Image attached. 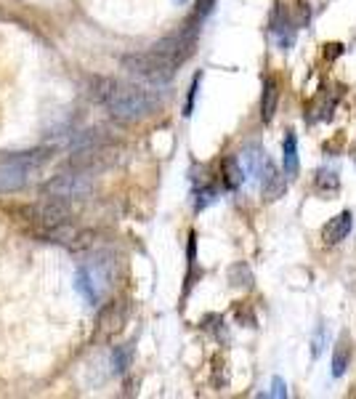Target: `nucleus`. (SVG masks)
Wrapping results in <instances>:
<instances>
[{
	"label": "nucleus",
	"instance_id": "obj_1",
	"mask_svg": "<svg viewBox=\"0 0 356 399\" xmlns=\"http://www.w3.org/2000/svg\"><path fill=\"white\" fill-rule=\"evenodd\" d=\"M109 115L118 118V120H144L149 118L154 109L160 106V99L144 91V88H133V86H120V83H112L106 80V91L99 93Z\"/></svg>",
	"mask_w": 356,
	"mask_h": 399
},
{
	"label": "nucleus",
	"instance_id": "obj_2",
	"mask_svg": "<svg viewBox=\"0 0 356 399\" xmlns=\"http://www.w3.org/2000/svg\"><path fill=\"white\" fill-rule=\"evenodd\" d=\"M122 64L128 67V72H133V75L144 77V80H149V83H157V86L168 83L170 77L176 75V70H178V64L170 59L168 53H162L160 48H154V46L144 53L125 56Z\"/></svg>",
	"mask_w": 356,
	"mask_h": 399
},
{
	"label": "nucleus",
	"instance_id": "obj_3",
	"mask_svg": "<svg viewBox=\"0 0 356 399\" xmlns=\"http://www.w3.org/2000/svg\"><path fill=\"white\" fill-rule=\"evenodd\" d=\"M40 149L32 152H14V155H6L0 160V189H17L27 181V176L35 165H40Z\"/></svg>",
	"mask_w": 356,
	"mask_h": 399
},
{
	"label": "nucleus",
	"instance_id": "obj_4",
	"mask_svg": "<svg viewBox=\"0 0 356 399\" xmlns=\"http://www.w3.org/2000/svg\"><path fill=\"white\" fill-rule=\"evenodd\" d=\"M104 288H106V269L102 263L93 261V263H85V266L77 269V290L83 293V298L91 306L99 304Z\"/></svg>",
	"mask_w": 356,
	"mask_h": 399
},
{
	"label": "nucleus",
	"instance_id": "obj_5",
	"mask_svg": "<svg viewBox=\"0 0 356 399\" xmlns=\"http://www.w3.org/2000/svg\"><path fill=\"white\" fill-rule=\"evenodd\" d=\"M351 226H354V216H351V210H343L338 213L335 219H330L322 229V240L324 245H338L343 243L348 234H351Z\"/></svg>",
	"mask_w": 356,
	"mask_h": 399
},
{
	"label": "nucleus",
	"instance_id": "obj_6",
	"mask_svg": "<svg viewBox=\"0 0 356 399\" xmlns=\"http://www.w3.org/2000/svg\"><path fill=\"white\" fill-rule=\"evenodd\" d=\"M288 176H282L277 168H274V163H269V168L263 171V178H261V189H263V197L266 200H279L282 194H285V181Z\"/></svg>",
	"mask_w": 356,
	"mask_h": 399
},
{
	"label": "nucleus",
	"instance_id": "obj_7",
	"mask_svg": "<svg viewBox=\"0 0 356 399\" xmlns=\"http://www.w3.org/2000/svg\"><path fill=\"white\" fill-rule=\"evenodd\" d=\"M277 102H279V83H277V77H266V83H263V99H261V118L266 122L274 118Z\"/></svg>",
	"mask_w": 356,
	"mask_h": 399
},
{
	"label": "nucleus",
	"instance_id": "obj_8",
	"mask_svg": "<svg viewBox=\"0 0 356 399\" xmlns=\"http://www.w3.org/2000/svg\"><path fill=\"white\" fill-rule=\"evenodd\" d=\"M340 187L338 181V174L332 171V168H319L317 171V178H314V189L319 192L322 197H330V194H335Z\"/></svg>",
	"mask_w": 356,
	"mask_h": 399
},
{
	"label": "nucleus",
	"instance_id": "obj_9",
	"mask_svg": "<svg viewBox=\"0 0 356 399\" xmlns=\"http://www.w3.org/2000/svg\"><path fill=\"white\" fill-rule=\"evenodd\" d=\"M298 171H301L298 139H295V133H288V139H285V176H288V178H295Z\"/></svg>",
	"mask_w": 356,
	"mask_h": 399
},
{
	"label": "nucleus",
	"instance_id": "obj_10",
	"mask_svg": "<svg viewBox=\"0 0 356 399\" xmlns=\"http://www.w3.org/2000/svg\"><path fill=\"white\" fill-rule=\"evenodd\" d=\"M348 362H351V349H348V341H346V338H340V344L335 346V351H332V367H330L332 378H340V375L346 373Z\"/></svg>",
	"mask_w": 356,
	"mask_h": 399
},
{
	"label": "nucleus",
	"instance_id": "obj_11",
	"mask_svg": "<svg viewBox=\"0 0 356 399\" xmlns=\"http://www.w3.org/2000/svg\"><path fill=\"white\" fill-rule=\"evenodd\" d=\"M242 181H245V171H242V165H239L234 157L226 160V163H223V184H226V189H237Z\"/></svg>",
	"mask_w": 356,
	"mask_h": 399
},
{
	"label": "nucleus",
	"instance_id": "obj_12",
	"mask_svg": "<svg viewBox=\"0 0 356 399\" xmlns=\"http://www.w3.org/2000/svg\"><path fill=\"white\" fill-rule=\"evenodd\" d=\"M272 397H279V399L288 397V389H285V381H282V378H274L272 381Z\"/></svg>",
	"mask_w": 356,
	"mask_h": 399
},
{
	"label": "nucleus",
	"instance_id": "obj_13",
	"mask_svg": "<svg viewBox=\"0 0 356 399\" xmlns=\"http://www.w3.org/2000/svg\"><path fill=\"white\" fill-rule=\"evenodd\" d=\"M322 344H324V328H319V333H317V338H314V349H311V357H319L322 354Z\"/></svg>",
	"mask_w": 356,
	"mask_h": 399
},
{
	"label": "nucleus",
	"instance_id": "obj_14",
	"mask_svg": "<svg viewBox=\"0 0 356 399\" xmlns=\"http://www.w3.org/2000/svg\"><path fill=\"white\" fill-rule=\"evenodd\" d=\"M112 364L118 367V373H122V370L128 367V354H122V351H118V354H112Z\"/></svg>",
	"mask_w": 356,
	"mask_h": 399
},
{
	"label": "nucleus",
	"instance_id": "obj_15",
	"mask_svg": "<svg viewBox=\"0 0 356 399\" xmlns=\"http://www.w3.org/2000/svg\"><path fill=\"white\" fill-rule=\"evenodd\" d=\"M340 48H343L340 43H330V46H327V59H332V56H338V53H340Z\"/></svg>",
	"mask_w": 356,
	"mask_h": 399
}]
</instances>
